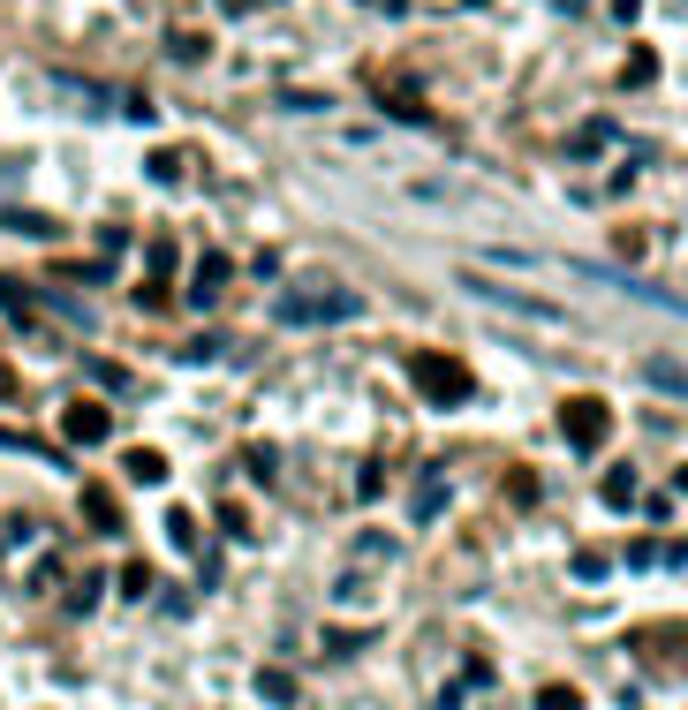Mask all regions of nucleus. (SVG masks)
<instances>
[{
    "mask_svg": "<svg viewBox=\"0 0 688 710\" xmlns=\"http://www.w3.org/2000/svg\"><path fill=\"white\" fill-rule=\"evenodd\" d=\"M363 295L356 288H333V280H310V288H280L273 295V318L280 325H333V318H356Z\"/></svg>",
    "mask_w": 688,
    "mask_h": 710,
    "instance_id": "f257e3e1",
    "label": "nucleus"
},
{
    "mask_svg": "<svg viewBox=\"0 0 688 710\" xmlns=\"http://www.w3.org/2000/svg\"><path fill=\"white\" fill-rule=\"evenodd\" d=\"M409 386L424 393L431 408H462L469 393H477V386H469V371L454 363V355H439V348H416L409 355Z\"/></svg>",
    "mask_w": 688,
    "mask_h": 710,
    "instance_id": "f03ea898",
    "label": "nucleus"
},
{
    "mask_svg": "<svg viewBox=\"0 0 688 710\" xmlns=\"http://www.w3.org/2000/svg\"><path fill=\"white\" fill-rule=\"evenodd\" d=\"M560 431H568L575 454H598V446L613 439V408H605L598 393H575V401L560 408Z\"/></svg>",
    "mask_w": 688,
    "mask_h": 710,
    "instance_id": "7ed1b4c3",
    "label": "nucleus"
},
{
    "mask_svg": "<svg viewBox=\"0 0 688 710\" xmlns=\"http://www.w3.org/2000/svg\"><path fill=\"white\" fill-rule=\"evenodd\" d=\"M462 288H469V295H484V303H499V310H515V318L568 325V310H560V303H545V295H522V288H499V280H484V272H462Z\"/></svg>",
    "mask_w": 688,
    "mask_h": 710,
    "instance_id": "20e7f679",
    "label": "nucleus"
},
{
    "mask_svg": "<svg viewBox=\"0 0 688 710\" xmlns=\"http://www.w3.org/2000/svg\"><path fill=\"white\" fill-rule=\"evenodd\" d=\"M61 431H69V446H106V431H114V416H106L99 401H69V416H61Z\"/></svg>",
    "mask_w": 688,
    "mask_h": 710,
    "instance_id": "39448f33",
    "label": "nucleus"
},
{
    "mask_svg": "<svg viewBox=\"0 0 688 710\" xmlns=\"http://www.w3.org/2000/svg\"><path fill=\"white\" fill-rule=\"evenodd\" d=\"M227 272H235V265H227L220 250H205V257H197V280H190V303H212V295L227 288Z\"/></svg>",
    "mask_w": 688,
    "mask_h": 710,
    "instance_id": "423d86ee",
    "label": "nucleus"
},
{
    "mask_svg": "<svg viewBox=\"0 0 688 710\" xmlns=\"http://www.w3.org/2000/svg\"><path fill=\"white\" fill-rule=\"evenodd\" d=\"M439 507H447V469L431 461V469L416 476V522H439Z\"/></svg>",
    "mask_w": 688,
    "mask_h": 710,
    "instance_id": "0eeeda50",
    "label": "nucleus"
},
{
    "mask_svg": "<svg viewBox=\"0 0 688 710\" xmlns=\"http://www.w3.org/2000/svg\"><path fill=\"white\" fill-rule=\"evenodd\" d=\"M167 272H174V242H152V280L137 288V303H144V310L167 303Z\"/></svg>",
    "mask_w": 688,
    "mask_h": 710,
    "instance_id": "6e6552de",
    "label": "nucleus"
},
{
    "mask_svg": "<svg viewBox=\"0 0 688 710\" xmlns=\"http://www.w3.org/2000/svg\"><path fill=\"white\" fill-rule=\"evenodd\" d=\"M643 378H651V386H666V393H681V401H688V371L673 363V355H643Z\"/></svg>",
    "mask_w": 688,
    "mask_h": 710,
    "instance_id": "1a4fd4ad",
    "label": "nucleus"
},
{
    "mask_svg": "<svg viewBox=\"0 0 688 710\" xmlns=\"http://www.w3.org/2000/svg\"><path fill=\"white\" fill-rule=\"evenodd\" d=\"M129 484H167V454H152V446H129Z\"/></svg>",
    "mask_w": 688,
    "mask_h": 710,
    "instance_id": "9d476101",
    "label": "nucleus"
},
{
    "mask_svg": "<svg viewBox=\"0 0 688 710\" xmlns=\"http://www.w3.org/2000/svg\"><path fill=\"white\" fill-rule=\"evenodd\" d=\"M0 310H8L23 333H38V310H31V295H23V280H0Z\"/></svg>",
    "mask_w": 688,
    "mask_h": 710,
    "instance_id": "9b49d317",
    "label": "nucleus"
},
{
    "mask_svg": "<svg viewBox=\"0 0 688 710\" xmlns=\"http://www.w3.org/2000/svg\"><path fill=\"white\" fill-rule=\"evenodd\" d=\"M605 144H613V121H583V129H575V144H568V152H575V159H598Z\"/></svg>",
    "mask_w": 688,
    "mask_h": 710,
    "instance_id": "f8f14e48",
    "label": "nucleus"
},
{
    "mask_svg": "<svg viewBox=\"0 0 688 710\" xmlns=\"http://www.w3.org/2000/svg\"><path fill=\"white\" fill-rule=\"evenodd\" d=\"M379 106H386V114H401V121H424V106H416V99H409V91H394V84H386V91H379Z\"/></svg>",
    "mask_w": 688,
    "mask_h": 710,
    "instance_id": "ddd939ff",
    "label": "nucleus"
},
{
    "mask_svg": "<svg viewBox=\"0 0 688 710\" xmlns=\"http://www.w3.org/2000/svg\"><path fill=\"white\" fill-rule=\"evenodd\" d=\"M84 514H91V529H121V514H114V499H106V491H91Z\"/></svg>",
    "mask_w": 688,
    "mask_h": 710,
    "instance_id": "4468645a",
    "label": "nucleus"
},
{
    "mask_svg": "<svg viewBox=\"0 0 688 710\" xmlns=\"http://www.w3.org/2000/svg\"><path fill=\"white\" fill-rule=\"evenodd\" d=\"M258 695L265 703H295V680L288 673H258Z\"/></svg>",
    "mask_w": 688,
    "mask_h": 710,
    "instance_id": "2eb2a0df",
    "label": "nucleus"
},
{
    "mask_svg": "<svg viewBox=\"0 0 688 710\" xmlns=\"http://www.w3.org/2000/svg\"><path fill=\"white\" fill-rule=\"evenodd\" d=\"M605 499H613V507H628V499H636V469H613V476H605Z\"/></svg>",
    "mask_w": 688,
    "mask_h": 710,
    "instance_id": "dca6fc26",
    "label": "nucleus"
},
{
    "mask_svg": "<svg viewBox=\"0 0 688 710\" xmlns=\"http://www.w3.org/2000/svg\"><path fill=\"white\" fill-rule=\"evenodd\" d=\"M167 537L182 544V552H197V514H167Z\"/></svg>",
    "mask_w": 688,
    "mask_h": 710,
    "instance_id": "f3484780",
    "label": "nucleus"
},
{
    "mask_svg": "<svg viewBox=\"0 0 688 710\" xmlns=\"http://www.w3.org/2000/svg\"><path fill=\"white\" fill-rule=\"evenodd\" d=\"M537 710H583V695L575 688H537Z\"/></svg>",
    "mask_w": 688,
    "mask_h": 710,
    "instance_id": "a211bd4d",
    "label": "nucleus"
},
{
    "mask_svg": "<svg viewBox=\"0 0 688 710\" xmlns=\"http://www.w3.org/2000/svg\"><path fill=\"white\" fill-rule=\"evenodd\" d=\"M91 378H99V386H114V393H129V371H121V363H106V355L91 363Z\"/></svg>",
    "mask_w": 688,
    "mask_h": 710,
    "instance_id": "6ab92c4d",
    "label": "nucleus"
},
{
    "mask_svg": "<svg viewBox=\"0 0 688 710\" xmlns=\"http://www.w3.org/2000/svg\"><path fill=\"white\" fill-rule=\"evenodd\" d=\"M121 590L144 597V590H152V567H144V559H137V567H121Z\"/></svg>",
    "mask_w": 688,
    "mask_h": 710,
    "instance_id": "aec40b11",
    "label": "nucleus"
},
{
    "mask_svg": "<svg viewBox=\"0 0 688 710\" xmlns=\"http://www.w3.org/2000/svg\"><path fill=\"white\" fill-rule=\"evenodd\" d=\"M8 393H16V378H8V371H0V401H8Z\"/></svg>",
    "mask_w": 688,
    "mask_h": 710,
    "instance_id": "412c9836",
    "label": "nucleus"
},
{
    "mask_svg": "<svg viewBox=\"0 0 688 710\" xmlns=\"http://www.w3.org/2000/svg\"><path fill=\"white\" fill-rule=\"evenodd\" d=\"M681 491H688V469H681Z\"/></svg>",
    "mask_w": 688,
    "mask_h": 710,
    "instance_id": "4be33fe9",
    "label": "nucleus"
}]
</instances>
